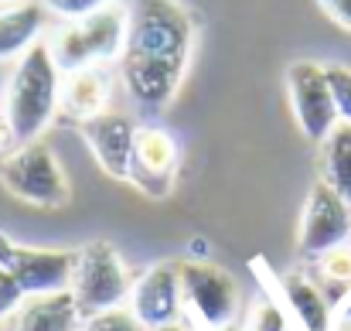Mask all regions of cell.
I'll return each mask as SVG.
<instances>
[{"instance_id": "obj_1", "label": "cell", "mask_w": 351, "mask_h": 331, "mask_svg": "<svg viewBox=\"0 0 351 331\" xmlns=\"http://www.w3.org/2000/svg\"><path fill=\"white\" fill-rule=\"evenodd\" d=\"M198 41L195 14L181 0H133L119 55V82L140 110L160 113L184 86Z\"/></svg>"}, {"instance_id": "obj_2", "label": "cell", "mask_w": 351, "mask_h": 331, "mask_svg": "<svg viewBox=\"0 0 351 331\" xmlns=\"http://www.w3.org/2000/svg\"><path fill=\"white\" fill-rule=\"evenodd\" d=\"M58 93H62V69L55 65L48 41H38L27 55L17 58L3 93V113L17 133V144L41 140V133L51 126L58 113Z\"/></svg>"}, {"instance_id": "obj_3", "label": "cell", "mask_w": 351, "mask_h": 331, "mask_svg": "<svg viewBox=\"0 0 351 331\" xmlns=\"http://www.w3.org/2000/svg\"><path fill=\"white\" fill-rule=\"evenodd\" d=\"M126 31H130V7L110 3L89 17L62 21L48 38V52L62 72L110 65V62H119L123 55Z\"/></svg>"}, {"instance_id": "obj_4", "label": "cell", "mask_w": 351, "mask_h": 331, "mask_svg": "<svg viewBox=\"0 0 351 331\" xmlns=\"http://www.w3.org/2000/svg\"><path fill=\"white\" fill-rule=\"evenodd\" d=\"M0 185L7 195L34 209H62L72 198L69 174L45 140L17 144L7 157H0Z\"/></svg>"}, {"instance_id": "obj_5", "label": "cell", "mask_w": 351, "mask_h": 331, "mask_svg": "<svg viewBox=\"0 0 351 331\" xmlns=\"http://www.w3.org/2000/svg\"><path fill=\"white\" fill-rule=\"evenodd\" d=\"M130 287H133V277L113 242L96 239V242H86L82 249H75V273H72L69 290H72L82 318L123 308L130 301Z\"/></svg>"}, {"instance_id": "obj_6", "label": "cell", "mask_w": 351, "mask_h": 331, "mask_svg": "<svg viewBox=\"0 0 351 331\" xmlns=\"http://www.w3.org/2000/svg\"><path fill=\"white\" fill-rule=\"evenodd\" d=\"M181 290L184 308L212 331L232 328L242 311V290L235 277L208 260H181Z\"/></svg>"}, {"instance_id": "obj_7", "label": "cell", "mask_w": 351, "mask_h": 331, "mask_svg": "<svg viewBox=\"0 0 351 331\" xmlns=\"http://www.w3.org/2000/svg\"><path fill=\"white\" fill-rule=\"evenodd\" d=\"M287 96L300 133L314 144H324L328 133L338 126V110L328 82V65L300 58L287 65Z\"/></svg>"}, {"instance_id": "obj_8", "label": "cell", "mask_w": 351, "mask_h": 331, "mask_svg": "<svg viewBox=\"0 0 351 331\" xmlns=\"http://www.w3.org/2000/svg\"><path fill=\"white\" fill-rule=\"evenodd\" d=\"M351 242V205L324 181H314L300 212L297 229V253L304 260H317L338 246Z\"/></svg>"}, {"instance_id": "obj_9", "label": "cell", "mask_w": 351, "mask_h": 331, "mask_svg": "<svg viewBox=\"0 0 351 331\" xmlns=\"http://www.w3.org/2000/svg\"><path fill=\"white\" fill-rule=\"evenodd\" d=\"M126 308H130V315L147 331L167 328V325H181V311H184L181 263H174V260H157V263H150L140 277H133Z\"/></svg>"}, {"instance_id": "obj_10", "label": "cell", "mask_w": 351, "mask_h": 331, "mask_svg": "<svg viewBox=\"0 0 351 331\" xmlns=\"http://www.w3.org/2000/svg\"><path fill=\"white\" fill-rule=\"evenodd\" d=\"M181 150L171 130L164 126H136L133 144V164H130V185L143 192L147 198L160 202L174 192Z\"/></svg>"}, {"instance_id": "obj_11", "label": "cell", "mask_w": 351, "mask_h": 331, "mask_svg": "<svg viewBox=\"0 0 351 331\" xmlns=\"http://www.w3.org/2000/svg\"><path fill=\"white\" fill-rule=\"evenodd\" d=\"M79 133L86 147L93 150L96 164L103 174L113 181H130V164H133V144H136V123L117 110H106L86 123H79Z\"/></svg>"}, {"instance_id": "obj_12", "label": "cell", "mask_w": 351, "mask_h": 331, "mask_svg": "<svg viewBox=\"0 0 351 331\" xmlns=\"http://www.w3.org/2000/svg\"><path fill=\"white\" fill-rule=\"evenodd\" d=\"M10 273L17 277L24 297L58 294L72 287L75 249H45V246H17Z\"/></svg>"}, {"instance_id": "obj_13", "label": "cell", "mask_w": 351, "mask_h": 331, "mask_svg": "<svg viewBox=\"0 0 351 331\" xmlns=\"http://www.w3.org/2000/svg\"><path fill=\"white\" fill-rule=\"evenodd\" d=\"M113 103V76L106 65H89L75 72H62L58 113L72 123H86L110 110Z\"/></svg>"}, {"instance_id": "obj_14", "label": "cell", "mask_w": 351, "mask_h": 331, "mask_svg": "<svg viewBox=\"0 0 351 331\" xmlns=\"http://www.w3.org/2000/svg\"><path fill=\"white\" fill-rule=\"evenodd\" d=\"M86 318L72 297V290L24 297V304L14 311L10 331H82Z\"/></svg>"}, {"instance_id": "obj_15", "label": "cell", "mask_w": 351, "mask_h": 331, "mask_svg": "<svg viewBox=\"0 0 351 331\" xmlns=\"http://www.w3.org/2000/svg\"><path fill=\"white\" fill-rule=\"evenodd\" d=\"M48 24V10L41 0H21L10 7H0V62H17L27 55Z\"/></svg>"}, {"instance_id": "obj_16", "label": "cell", "mask_w": 351, "mask_h": 331, "mask_svg": "<svg viewBox=\"0 0 351 331\" xmlns=\"http://www.w3.org/2000/svg\"><path fill=\"white\" fill-rule=\"evenodd\" d=\"M280 294L287 301V308L293 311V318L300 321L304 331H335V308L328 290L311 280L307 273H283L280 277Z\"/></svg>"}, {"instance_id": "obj_17", "label": "cell", "mask_w": 351, "mask_h": 331, "mask_svg": "<svg viewBox=\"0 0 351 331\" xmlns=\"http://www.w3.org/2000/svg\"><path fill=\"white\" fill-rule=\"evenodd\" d=\"M321 181L351 205V126L338 123L321 144Z\"/></svg>"}, {"instance_id": "obj_18", "label": "cell", "mask_w": 351, "mask_h": 331, "mask_svg": "<svg viewBox=\"0 0 351 331\" xmlns=\"http://www.w3.org/2000/svg\"><path fill=\"white\" fill-rule=\"evenodd\" d=\"M317 263V277L328 284V287H341V290H351V242L324 253L314 260Z\"/></svg>"}, {"instance_id": "obj_19", "label": "cell", "mask_w": 351, "mask_h": 331, "mask_svg": "<svg viewBox=\"0 0 351 331\" xmlns=\"http://www.w3.org/2000/svg\"><path fill=\"white\" fill-rule=\"evenodd\" d=\"M245 331H290V325H287V315L280 311V304H276V301L259 297V301H256V308L249 311Z\"/></svg>"}, {"instance_id": "obj_20", "label": "cell", "mask_w": 351, "mask_h": 331, "mask_svg": "<svg viewBox=\"0 0 351 331\" xmlns=\"http://www.w3.org/2000/svg\"><path fill=\"white\" fill-rule=\"evenodd\" d=\"M328 82H331L338 123H348L351 126V69L348 65H328Z\"/></svg>"}, {"instance_id": "obj_21", "label": "cell", "mask_w": 351, "mask_h": 331, "mask_svg": "<svg viewBox=\"0 0 351 331\" xmlns=\"http://www.w3.org/2000/svg\"><path fill=\"white\" fill-rule=\"evenodd\" d=\"M45 10L58 21H79V17H89L110 3H119V0H41Z\"/></svg>"}, {"instance_id": "obj_22", "label": "cell", "mask_w": 351, "mask_h": 331, "mask_svg": "<svg viewBox=\"0 0 351 331\" xmlns=\"http://www.w3.org/2000/svg\"><path fill=\"white\" fill-rule=\"evenodd\" d=\"M82 331H147V328L130 315V308H113V311H103V315L86 318Z\"/></svg>"}, {"instance_id": "obj_23", "label": "cell", "mask_w": 351, "mask_h": 331, "mask_svg": "<svg viewBox=\"0 0 351 331\" xmlns=\"http://www.w3.org/2000/svg\"><path fill=\"white\" fill-rule=\"evenodd\" d=\"M24 304V290L10 270H0V321L14 318V311Z\"/></svg>"}, {"instance_id": "obj_24", "label": "cell", "mask_w": 351, "mask_h": 331, "mask_svg": "<svg viewBox=\"0 0 351 331\" xmlns=\"http://www.w3.org/2000/svg\"><path fill=\"white\" fill-rule=\"evenodd\" d=\"M317 3H321V10H324L338 27L351 31V0H317Z\"/></svg>"}, {"instance_id": "obj_25", "label": "cell", "mask_w": 351, "mask_h": 331, "mask_svg": "<svg viewBox=\"0 0 351 331\" xmlns=\"http://www.w3.org/2000/svg\"><path fill=\"white\" fill-rule=\"evenodd\" d=\"M14 147H17V133H14L7 113H3V106H0V157H7Z\"/></svg>"}, {"instance_id": "obj_26", "label": "cell", "mask_w": 351, "mask_h": 331, "mask_svg": "<svg viewBox=\"0 0 351 331\" xmlns=\"http://www.w3.org/2000/svg\"><path fill=\"white\" fill-rule=\"evenodd\" d=\"M14 253H17V242H14L7 232H0V270H10Z\"/></svg>"}, {"instance_id": "obj_27", "label": "cell", "mask_w": 351, "mask_h": 331, "mask_svg": "<svg viewBox=\"0 0 351 331\" xmlns=\"http://www.w3.org/2000/svg\"><path fill=\"white\" fill-rule=\"evenodd\" d=\"M335 331H351V304H348V315L341 318V325H338V328H335Z\"/></svg>"}, {"instance_id": "obj_28", "label": "cell", "mask_w": 351, "mask_h": 331, "mask_svg": "<svg viewBox=\"0 0 351 331\" xmlns=\"http://www.w3.org/2000/svg\"><path fill=\"white\" fill-rule=\"evenodd\" d=\"M157 331H188V328H181V325H167V328H157Z\"/></svg>"}, {"instance_id": "obj_29", "label": "cell", "mask_w": 351, "mask_h": 331, "mask_svg": "<svg viewBox=\"0 0 351 331\" xmlns=\"http://www.w3.org/2000/svg\"><path fill=\"white\" fill-rule=\"evenodd\" d=\"M10 3H21V0H0V7H10Z\"/></svg>"}, {"instance_id": "obj_30", "label": "cell", "mask_w": 351, "mask_h": 331, "mask_svg": "<svg viewBox=\"0 0 351 331\" xmlns=\"http://www.w3.org/2000/svg\"><path fill=\"white\" fill-rule=\"evenodd\" d=\"M0 331H10V328H7V325H3V321H0Z\"/></svg>"}]
</instances>
